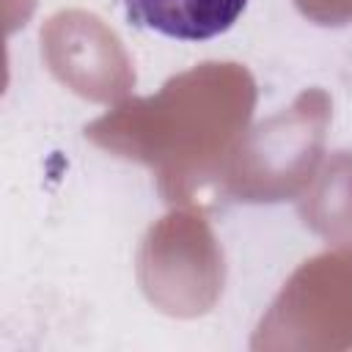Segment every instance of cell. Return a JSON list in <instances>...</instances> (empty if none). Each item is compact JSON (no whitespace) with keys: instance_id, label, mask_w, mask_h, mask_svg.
Masks as SVG:
<instances>
[{"instance_id":"1","label":"cell","mask_w":352,"mask_h":352,"mask_svg":"<svg viewBox=\"0 0 352 352\" xmlns=\"http://www.w3.org/2000/svg\"><path fill=\"white\" fill-rule=\"evenodd\" d=\"M132 25L179 41H209L226 33L248 0H124Z\"/></svg>"}]
</instances>
